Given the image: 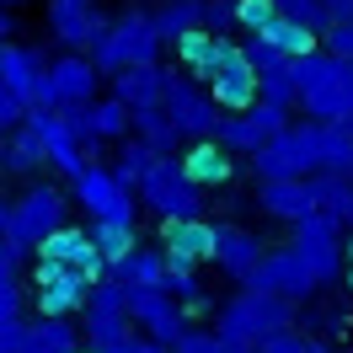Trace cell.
<instances>
[{
    "mask_svg": "<svg viewBox=\"0 0 353 353\" xmlns=\"http://www.w3.org/2000/svg\"><path fill=\"white\" fill-rule=\"evenodd\" d=\"M139 353H172L166 343H150V337H139Z\"/></svg>",
    "mask_w": 353,
    "mask_h": 353,
    "instance_id": "cell-47",
    "label": "cell"
},
{
    "mask_svg": "<svg viewBox=\"0 0 353 353\" xmlns=\"http://www.w3.org/2000/svg\"><path fill=\"white\" fill-rule=\"evenodd\" d=\"M263 236L257 230H246V225H214V252H209V263L225 268V279H236L246 284L252 279V268L263 263Z\"/></svg>",
    "mask_w": 353,
    "mask_h": 353,
    "instance_id": "cell-17",
    "label": "cell"
},
{
    "mask_svg": "<svg viewBox=\"0 0 353 353\" xmlns=\"http://www.w3.org/2000/svg\"><path fill=\"white\" fill-rule=\"evenodd\" d=\"M273 11H279V17H289V22H300V27H310L316 38H321V27H327L321 0H273Z\"/></svg>",
    "mask_w": 353,
    "mask_h": 353,
    "instance_id": "cell-34",
    "label": "cell"
},
{
    "mask_svg": "<svg viewBox=\"0 0 353 353\" xmlns=\"http://www.w3.org/2000/svg\"><path fill=\"white\" fill-rule=\"evenodd\" d=\"M27 123H32L38 145H43V166H54L59 176H75L91 161L86 145L70 134V123H65V112H59V108H27Z\"/></svg>",
    "mask_w": 353,
    "mask_h": 353,
    "instance_id": "cell-15",
    "label": "cell"
},
{
    "mask_svg": "<svg viewBox=\"0 0 353 353\" xmlns=\"http://www.w3.org/2000/svg\"><path fill=\"white\" fill-rule=\"evenodd\" d=\"M199 6H203V0H161V6L150 11V27L161 32V43H166V48H172L182 32L199 27Z\"/></svg>",
    "mask_w": 353,
    "mask_h": 353,
    "instance_id": "cell-29",
    "label": "cell"
},
{
    "mask_svg": "<svg viewBox=\"0 0 353 353\" xmlns=\"http://www.w3.org/2000/svg\"><path fill=\"white\" fill-rule=\"evenodd\" d=\"M176 161H182V176H188L193 188H203V193H209V188H225L230 172H236V155L225 150L220 139H193Z\"/></svg>",
    "mask_w": 353,
    "mask_h": 353,
    "instance_id": "cell-20",
    "label": "cell"
},
{
    "mask_svg": "<svg viewBox=\"0 0 353 353\" xmlns=\"http://www.w3.org/2000/svg\"><path fill=\"white\" fill-rule=\"evenodd\" d=\"M86 230H91V241H97V257H102L108 268L118 263L123 252H134V246H139V236H134V225H118V220H91Z\"/></svg>",
    "mask_w": 353,
    "mask_h": 353,
    "instance_id": "cell-30",
    "label": "cell"
},
{
    "mask_svg": "<svg viewBox=\"0 0 353 353\" xmlns=\"http://www.w3.org/2000/svg\"><path fill=\"white\" fill-rule=\"evenodd\" d=\"M91 284L75 273V268H59V263H38V310L43 316H75L86 305Z\"/></svg>",
    "mask_w": 353,
    "mask_h": 353,
    "instance_id": "cell-18",
    "label": "cell"
},
{
    "mask_svg": "<svg viewBox=\"0 0 353 353\" xmlns=\"http://www.w3.org/2000/svg\"><path fill=\"white\" fill-rule=\"evenodd\" d=\"M257 38H263V43H273L279 54H289V59L316 48V32H310V27H300V22H289V17H273V22H268Z\"/></svg>",
    "mask_w": 353,
    "mask_h": 353,
    "instance_id": "cell-31",
    "label": "cell"
},
{
    "mask_svg": "<svg viewBox=\"0 0 353 353\" xmlns=\"http://www.w3.org/2000/svg\"><path fill=\"white\" fill-rule=\"evenodd\" d=\"M343 230H348V225L337 220L332 209H310V214L294 220V241L289 246L305 257L316 284H332V279L343 273Z\"/></svg>",
    "mask_w": 353,
    "mask_h": 353,
    "instance_id": "cell-7",
    "label": "cell"
},
{
    "mask_svg": "<svg viewBox=\"0 0 353 353\" xmlns=\"http://www.w3.org/2000/svg\"><path fill=\"white\" fill-rule=\"evenodd\" d=\"M75 353H97V348H75Z\"/></svg>",
    "mask_w": 353,
    "mask_h": 353,
    "instance_id": "cell-50",
    "label": "cell"
},
{
    "mask_svg": "<svg viewBox=\"0 0 353 353\" xmlns=\"http://www.w3.org/2000/svg\"><path fill=\"white\" fill-rule=\"evenodd\" d=\"M176 59H182V70H188V75H193V81H209V70L220 65L225 54H230V38H220V32H203V27H193V32H182V38H176Z\"/></svg>",
    "mask_w": 353,
    "mask_h": 353,
    "instance_id": "cell-25",
    "label": "cell"
},
{
    "mask_svg": "<svg viewBox=\"0 0 353 353\" xmlns=\"http://www.w3.org/2000/svg\"><path fill=\"white\" fill-rule=\"evenodd\" d=\"M22 118H27V102L17 97V91H6V86H0V134H11L17 123H22Z\"/></svg>",
    "mask_w": 353,
    "mask_h": 353,
    "instance_id": "cell-39",
    "label": "cell"
},
{
    "mask_svg": "<svg viewBox=\"0 0 353 353\" xmlns=\"http://www.w3.org/2000/svg\"><path fill=\"white\" fill-rule=\"evenodd\" d=\"M11 279H17V268H11L6 257H0V284H11Z\"/></svg>",
    "mask_w": 353,
    "mask_h": 353,
    "instance_id": "cell-48",
    "label": "cell"
},
{
    "mask_svg": "<svg viewBox=\"0 0 353 353\" xmlns=\"http://www.w3.org/2000/svg\"><path fill=\"white\" fill-rule=\"evenodd\" d=\"M327 22H353V0H321Z\"/></svg>",
    "mask_w": 353,
    "mask_h": 353,
    "instance_id": "cell-42",
    "label": "cell"
},
{
    "mask_svg": "<svg viewBox=\"0 0 353 353\" xmlns=\"http://www.w3.org/2000/svg\"><path fill=\"white\" fill-rule=\"evenodd\" d=\"M129 134L139 139V145H150L155 155H176L182 150V139H176L172 118L161 112V102H155V108H134L129 112Z\"/></svg>",
    "mask_w": 353,
    "mask_h": 353,
    "instance_id": "cell-28",
    "label": "cell"
},
{
    "mask_svg": "<svg viewBox=\"0 0 353 353\" xmlns=\"http://www.w3.org/2000/svg\"><path fill=\"white\" fill-rule=\"evenodd\" d=\"M97 65H91L81 48H65L54 65H43L38 86L27 97V108H75V102H91L97 97Z\"/></svg>",
    "mask_w": 353,
    "mask_h": 353,
    "instance_id": "cell-6",
    "label": "cell"
},
{
    "mask_svg": "<svg viewBox=\"0 0 353 353\" xmlns=\"http://www.w3.org/2000/svg\"><path fill=\"white\" fill-rule=\"evenodd\" d=\"M108 279L123 284V289H161V279H166V252L134 246V252H123V257L108 268Z\"/></svg>",
    "mask_w": 353,
    "mask_h": 353,
    "instance_id": "cell-26",
    "label": "cell"
},
{
    "mask_svg": "<svg viewBox=\"0 0 353 353\" xmlns=\"http://www.w3.org/2000/svg\"><path fill=\"white\" fill-rule=\"evenodd\" d=\"M289 70H294V108L305 112L310 123H343V129H353V70L337 54H327L316 43L310 54H294Z\"/></svg>",
    "mask_w": 353,
    "mask_h": 353,
    "instance_id": "cell-1",
    "label": "cell"
},
{
    "mask_svg": "<svg viewBox=\"0 0 353 353\" xmlns=\"http://www.w3.org/2000/svg\"><path fill=\"white\" fill-rule=\"evenodd\" d=\"M123 289V284H118ZM123 300H129V321L150 343H166V348H176V337L193 327V316H188V305L182 300H172L166 289H123Z\"/></svg>",
    "mask_w": 353,
    "mask_h": 353,
    "instance_id": "cell-11",
    "label": "cell"
},
{
    "mask_svg": "<svg viewBox=\"0 0 353 353\" xmlns=\"http://www.w3.org/2000/svg\"><path fill=\"white\" fill-rule=\"evenodd\" d=\"M70 188H75V203L86 209L91 220H118V225H134V188H123L112 166L102 161H86L81 172L70 176Z\"/></svg>",
    "mask_w": 353,
    "mask_h": 353,
    "instance_id": "cell-10",
    "label": "cell"
},
{
    "mask_svg": "<svg viewBox=\"0 0 353 353\" xmlns=\"http://www.w3.org/2000/svg\"><path fill=\"white\" fill-rule=\"evenodd\" d=\"M22 27H17V11H0V43H11Z\"/></svg>",
    "mask_w": 353,
    "mask_h": 353,
    "instance_id": "cell-43",
    "label": "cell"
},
{
    "mask_svg": "<svg viewBox=\"0 0 353 353\" xmlns=\"http://www.w3.org/2000/svg\"><path fill=\"white\" fill-rule=\"evenodd\" d=\"M252 289H268V294H279V300H289V305H300V300H310L316 294V279H310L305 257L294 252V246H279V252H263V263L252 268V279H246Z\"/></svg>",
    "mask_w": 353,
    "mask_h": 353,
    "instance_id": "cell-13",
    "label": "cell"
},
{
    "mask_svg": "<svg viewBox=\"0 0 353 353\" xmlns=\"http://www.w3.org/2000/svg\"><path fill=\"white\" fill-rule=\"evenodd\" d=\"M316 43L327 48V54H337L343 65H353V22H327L321 27V38Z\"/></svg>",
    "mask_w": 353,
    "mask_h": 353,
    "instance_id": "cell-37",
    "label": "cell"
},
{
    "mask_svg": "<svg viewBox=\"0 0 353 353\" xmlns=\"http://www.w3.org/2000/svg\"><path fill=\"white\" fill-rule=\"evenodd\" d=\"M150 161H155V150L150 145H139V139H118V155H112V176H118V182H123V188H134V182H139V176L150 172Z\"/></svg>",
    "mask_w": 353,
    "mask_h": 353,
    "instance_id": "cell-32",
    "label": "cell"
},
{
    "mask_svg": "<svg viewBox=\"0 0 353 353\" xmlns=\"http://www.w3.org/2000/svg\"><path fill=\"white\" fill-rule=\"evenodd\" d=\"M27 0H0V11H22Z\"/></svg>",
    "mask_w": 353,
    "mask_h": 353,
    "instance_id": "cell-49",
    "label": "cell"
},
{
    "mask_svg": "<svg viewBox=\"0 0 353 353\" xmlns=\"http://www.w3.org/2000/svg\"><path fill=\"white\" fill-rule=\"evenodd\" d=\"M161 112L172 118V129L182 145H193V139H214L220 134V118L225 112L214 108V97L203 91V81L193 75H166V91H161Z\"/></svg>",
    "mask_w": 353,
    "mask_h": 353,
    "instance_id": "cell-5",
    "label": "cell"
},
{
    "mask_svg": "<svg viewBox=\"0 0 353 353\" xmlns=\"http://www.w3.org/2000/svg\"><path fill=\"white\" fill-rule=\"evenodd\" d=\"M81 316H86V327H81V337H86L91 348L102 353L108 343H118V337H129L134 321H129V300H123V289L112 284V279H97L86 294V305H81Z\"/></svg>",
    "mask_w": 353,
    "mask_h": 353,
    "instance_id": "cell-12",
    "label": "cell"
},
{
    "mask_svg": "<svg viewBox=\"0 0 353 353\" xmlns=\"http://www.w3.org/2000/svg\"><path fill=\"white\" fill-rule=\"evenodd\" d=\"M289 327H294V305L279 300V294H268V289H252V284L236 300H225L220 316H214V337L230 343V348H241V353H252L257 343H268V337H279Z\"/></svg>",
    "mask_w": 353,
    "mask_h": 353,
    "instance_id": "cell-2",
    "label": "cell"
},
{
    "mask_svg": "<svg viewBox=\"0 0 353 353\" xmlns=\"http://www.w3.org/2000/svg\"><path fill=\"white\" fill-rule=\"evenodd\" d=\"M257 209H263L268 220L294 225L300 214H310V209H316V199H310V182H305V176H279V182H263Z\"/></svg>",
    "mask_w": 353,
    "mask_h": 353,
    "instance_id": "cell-23",
    "label": "cell"
},
{
    "mask_svg": "<svg viewBox=\"0 0 353 353\" xmlns=\"http://www.w3.org/2000/svg\"><path fill=\"white\" fill-rule=\"evenodd\" d=\"M203 91L214 97V108H220V112H241L246 102L257 97V75H252V70H246V59L236 54V48H230V54H225L220 65L209 70Z\"/></svg>",
    "mask_w": 353,
    "mask_h": 353,
    "instance_id": "cell-19",
    "label": "cell"
},
{
    "mask_svg": "<svg viewBox=\"0 0 353 353\" xmlns=\"http://www.w3.org/2000/svg\"><path fill=\"white\" fill-rule=\"evenodd\" d=\"M81 348V327L70 316H38V321H22V343L17 353H75Z\"/></svg>",
    "mask_w": 353,
    "mask_h": 353,
    "instance_id": "cell-24",
    "label": "cell"
},
{
    "mask_svg": "<svg viewBox=\"0 0 353 353\" xmlns=\"http://www.w3.org/2000/svg\"><path fill=\"white\" fill-rule=\"evenodd\" d=\"M6 220H11V193L0 188V230H6Z\"/></svg>",
    "mask_w": 353,
    "mask_h": 353,
    "instance_id": "cell-46",
    "label": "cell"
},
{
    "mask_svg": "<svg viewBox=\"0 0 353 353\" xmlns=\"http://www.w3.org/2000/svg\"><path fill=\"white\" fill-rule=\"evenodd\" d=\"M161 289H166L172 300H182V305L203 300V284H199V273H193L188 263H166V279H161Z\"/></svg>",
    "mask_w": 353,
    "mask_h": 353,
    "instance_id": "cell-33",
    "label": "cell"
},
{
    "mask_svg": "<svg viewBox=\"0 0 353 353\" xmlns=\"http://www.w3.org/2000/svg\"><path fill=\"white\" fill-rule=\"evenodd\" d=\"M43 166V145H38V134H32V123H17L11 134H0V172L6 176H32Z\"/></svg>",
    "mask_w": 353,
    "mask_h": 353,
    "instance_id": "cell-27",
    "label": "cell"
},
{
    "mask_svg": "<svg viewBox=\"0 0 353 353\" xmlns=\"http://www.w3.org/2000/svg\"><path fill=\"white\" fill-rule=\"evenodd\" d=\"M59 225H70V199L54 182H32L22 199H11V220H6L0 236H11V241H22V246H38Z\"/></svg>",
    "mask_w": 353,
    "mask_h": 353,
    "instance_id": "cell-8",
    "label": "cell"
},
{
    "mask_svg": "<svg viewBox=\"0 0 353 353\" xmlns=\"http://www.w3.org/2000/svg\"><path fill=\"white\" fill-rule=\"evenodd\" d=\"M17 343H22V316L17 321H0V353H17Z\"/></svg>",
    "mask_w": 353,
    "mask_h": 353,
    "instance_id": "cell-41",
    "label": "cell"
},
{
    "mask_svg": "<svg viewBox=\"0 0 353 353\" xmlns=\"http://www.w3.org/2000/svg\"><path fill=\"white\" fill-rule=\"evenodd\" d=\"M38 252V263H59V268H75L86 284L97 279H108V263L97 257V241H91L86 225H59V230H48L43 241L32 246Z\"/></svg>",
    "mask_w": 353,
    "mask_h": 353,
    "instance_id": "cell-14",
    "label": "cell"
},
{
    "mask_svg": "<svg viewBox=\"0 0 353 353\" xmlns=\"http://www.w3.org/2000/svg\"><path fill=\"white\" fill-rule=\"evenodd\" d=\"M337 220H343V225H353V188H348V199H343V209H337Z\"/></svg>",
    "mask_w": 353,
    "mask_h": 353,
    "instance_id": "cell-45",
    "label": "cell"
},
{
    "mask_svg": "<svg viewBox=\"0 0 353 353\" xmlns=\"http://www.w3.org/2000/svg\"><path fill=\"white\" fill-rule=\"evenodd\" d=\"M166 75H172V70L161 65V59H155V65H129V70H118V75H108V97H118V102H123V108H155V102H161V91H166Z\"/></svg>",
    "mask_w": 353,
    "mask_h": 353,
    "instance_id": "cell-22",
    "label": "cell"
},
{
    "mask_svg": "<svg viewBox=\"0 0 353 353\" xmlns=\"http://www.w3.org/2000/svg\"><path fill=\"white\" fill-rule=\"evenodd\" d=\"M199 27L225 38V32L236 27V0H203V6H199Z\"/></svg>",
    "mask_w": 353,
    "mask_h": 353,
    "instance_id": "cell-36",
    "label": "cell"
},
{
    "mask_svg": "<svg viewBox=\"0 0 353 353\" xmlns=\"http://www.w3.org/2000/svg\"><path fill=\"white\" fill-rule=\"evenodd\" d=\"M161 252H166V263H188L199 268L209 263V252H214V225L203 220H172L166 230H161Z\"/></svg>",
    "mask_w": 353,
    "mask_h": 353,
    "instance_id": "cell-21",
    "label": "cell"
},
{
    "mask_svg": "<svg viewBox=\"0 0 353 353\" xmlns=\"http://www.w3.org/2000/svg\"><path fill=\"white\" fill-rule=\"evenodd\" d=\"M348 70H353V65H348Z\"/></svg>",
    "mask_w": 353,
    "mask_h": 353,
    "instance_id": "cell-51",
    "label": "cell"
},
{
    "mask_svg": "<svg viewBox=\"0 0 353 353\" xmlns=\"http://www.w3.org/2000/svg\"><path fill=\"white\" fill-rule=\"evenodd\" d=\"M172 353H241V348H230V343H220L214 332H199V327H188L182 337H176V348Z\"/></svg>",
    "mask_w": 353,
    "mask_h": 353,
    "instance_id": "cell-38",
    "label": "cell"
},
{
    "mask_svg": "<svg viewBox=\"0 0 353 353\" xmlns=\"http://www.w3.org/2000/svg\"><path fill=\"white\" fill-rule=\"evenodd\" d=\"M108 27V11H97V0H48V32L59 48H81Z\"/></svg>",
    "mask_w": 353,
    "mask_h": 353,
    "instance_id": "cell-16",
    "label": "cell"
},
{
    "mask_svg": "<svg viewBox=\"0 0 353 353\" xmlns=\"http://www.w3.org/2000/svg\"><path fill=\"white\" fill-rule=\"evenodd\" d=\"M343 279H348V289H353V236H343Z\"/></svg>",
    "mask_w": 353,
    "mask_h": 353,
    "instance_id": "cell-44",
    "label": "cell"
},
{
    "mask_svg": "<svg viewBox=\"0 0 353 353\" xmlns=\"http://www.w3.org/2000/svg\"><path fill=\"white\" fill-rule=\"evenodd\" d=\"M134 199L145 203L161 225L199 220V214H203V188H193V182L182 176V161H176V155H155L150 172L134 182Z\"/></svg>",
    "mask_w": 353,
    "mask_h": 353,
    "instance_id": "cell-4",
    "label": "cell"
},
{
    "mask_svg": "<svg viewBox=\"0 0 353 353\" xmlns=\"http://www.w3.org/2000/svg\"><path fill=\"white\" fill-rule=\"evenodd\" d=\"M166 54L161 32L150 27V11H123V17H108V27L86 43V59L97 65V75L108 81L129 65H155Z\"/></svg>",
    "mask_w": 353,
    "mask_h": 353,
    "instance_id": "cell-3",
    "label": "cell"
},
{
    "mask_svg": "<svg viewBox=\"0 0 353 353\" xmlns=\"http://www.w3.org/2000/svg\"><path fill=\"white\" fill-rule=\"evenodd\" d=\"M273 17H279V11H273V0H236V27H241L246 38H257Z\"/></svg>",
    "mask_w": 353,
    "mask_h": 353,
    "instance_id": "cell-35",
    "label": "cell"
},
{
    "mask_svg": "<svg viewBox=\"0 0 353 353\" xmlns=\"http://www.w3.org/2000/svg\"><path fill=\"white\" fill-rule=\"evenodd\" d=\"M294 123V108H279V102H268V97H252L241 112H225L220 118V139L230 155H252L263 139H273L279 129H289Z\"/></svg>",
    "mask_w": 353,
    "mask_h": 353,
    "instance_id": "cell-9",
    "label": "cell"
},
{
    "mask_svg": "<svg viewBox=\"0 0 353 353\" xmlns=\"http://www.w3.org/2000/svg\"><path fill=\"white\" fill-rule=\"evenodd\" d=\"M252 353H305V337L289 327V332H279V337H268V343H257Z\"/></svg>",
    "mask_w": 353,
    "mask_h": 353,
    "instance_id": "cell-40",
    "label": "cell"
}]
</instances>
